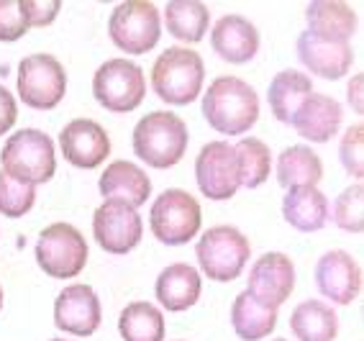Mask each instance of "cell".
Wrapping results in <instances>:
<instances>
[{
	"label": "cell",
	"instance_id": "29",
	"mask_svg": "<svg viewBox=\"0 0 364 341\" xmlns=\"http://www.w3.org/2000/svg\"><path fill=\"white\" fill-rule=\"evenodd\" d=\"M118 334L124 341H164V313L146 301L129 303L118 315Z\"/></svg>",
	"mask_w": 364,
	"mask_h": 341
},
{
	"label": "cell",
	"instance_id": "14",
	"mask_svg": "<svg viewBox=\"0 0 364 341\" xmlns=\"http://www.w3.org/2000/svg\"><path fill=\"white\" fill-rule=\"evenodd\" d=\"M295 290V264L282 251H267L249 269V288L247 293L259 303L277 308L293 296Z\"/></svg>",
	"mask_w": 364,
	"mask_h": 341
},
{
	"label": "cell",
	"instance_id": "26",
	"mask_svg": "<svg viewBox=\"0 0 364 341\" xmlns=\"http://www.w3.org/2000/svg\"><path fill=\"white\" fill-rule=\"evenodd\" d=\"M162 23L177 41L193 46L203 41V36L208 33L210 11L200 0H169L164 6Z\"/></svg>",
	"mask_w": 364,
	"mask_h": 341
},
{
	"label": "cell",
	"instance_id": "13",
	"mask_svg": "<svg viewBox=\"0 0 364 341\" xmlns=\"http://www.w3.org/2000/svg\"><path fill=\"white\" fill-rule=\"evenodd\" d=\"M59 151L77 170H95L111 154V136L98 121L75 119L59 131Z\"/></svg>",
	"mask_w": 364,
	"mask_h": 341
},
{
	"label": "cell",
	"instance_id": "5",
	"mask_svg": "<svg viewBox=\"0 0 364 341\" xmlns=\"http://www.w3.org/2000/svg\"><path fill=\"white\" fill-rule=\"evenodd\" d=\"M252 256L247 234L236 226H210L196 244L200 272L213 282H231L244 272Z\"/></svg>",
	"mask_w": 364,
	"mask_h": 341
},
{
	"label": "cell",
	"instance_id": "17",
	"mask_svg": "<svg viewBox=\"0 0 364 341\" xmlns=\"http://www.w3.org/2000/svg\"><path fill=\"white\" fill-rule=\"evenodd\" d=\"M298 60L308 72L323 80H341L354 65V49L349 41L323 39L311 31H303L295 41Z\"/></svg>",
	"mask_w": 364,
	"mask_h": 341
},
{
	"label": "cell",
	"instance_id": "34",
	"mask_svg": "<svg viewBox=\"0 0 364 341\" xmlns=\"http://www.w3.org/2000/svg\"><path fill=\"white\" fill-rule=\"evenodd\" d=\"M31 31L28 21L21 11V0H0V41H18Z\"/></svg>",
	"mask_w": 364,
	"mask_h": 341
},
{
	"label": "cell",
	"instance_id": "24",
	"mask_svg": "<svg viewBox=\"0 0 364 341\" xmlns=\"http://www.w3.org/2000/svg\"><path fill=\"white\" fill-rule=\"evenodd\" d=\"M274 175L277 183L285 190L293 188H318L323 178V162L311 146L295 144L280 151V157L274 162Z\"/></svg>",
	"mask_w": 364,
	"mask_h": 341
},
{
	"label": "cell",
	"instance_id": "3",
	"mask_svg": "<svg viewBox=\"0 0 364 341\" xmlns=\"http://www.w3.org/2000/svg\"><path fill=\"white\" fill-rule=\"evenodd\" d=\"M205 82L203 57L190 46H169L151 67V87L167 105L196 103Z\"/></svg>",
	"mask_w": 364,
	"mask_h": 341
},
{
	"label": "cell",
	"instance_id": "33",
	"mask_svg": "<svg viewBox=\"0 0 364 341\" xmlns=\"http://www.w3.org/2000/svg\"><path fill=\"white\" fill-rule=\"evenodd\" d=\"M338 159L344 164V172L357 183L364 178V126L354 124L349 126L338 144Z\"/></svg>",
	"mask_w": 364,
	"mask_h": 341
},
{
	"label": "cell",
	"instance_id": "39",
	"mask_svg": "<svg viewBox=\"0 0 364 341\" xmlns=\"http://www.w3.org/2000/svg\"><path fill=\"white\" fill-rule=\"evenodd\" d=\"M49 341H70V339H49Z\"/></svg>",
	"mask_w": 364,
	"mask_h": 341
},
{
	"label": "cell",
	"instance_id": "22",
	"mask_svg": "<svg viewBox=\"0 0 364 341\" xmlns=\"http://www.w3.org/2000/svg\"><path fill=\"white\" fill-rule=\"evenodd\" d=\"M282 218L295 231L313 234L328 223L331 205L321 188H293V190H285V197H282Z\"/></svg>",
	"mask_w": 364,
	"mask_h": 341
},
{
	"label": "cell",
	"instance_id": "20",
	"mask_svg": "<svg viewBox=\"0 0 364 341\" xmlns=\"http://www.w3.org/2000/svg\"><path fill=\"white\" fill-rule=\"evenodd\" d=\"M98 190L103 200H118L139 210V205L146 203L151 195V180L139 164L116 159L100 175Z\"/></svg>",
	"mask_w": 364,
	"mask_h": 341
},
{
	"label": "cell",
	"instance_id": "25",
	"mask_svg": "<svg viewBox=\"0 0 364 341\" xmlns=\"http://www.w3.org/2000/svg\"><path fill=\"white\" fill-rule=\"evenodd\" d=\"M313 92V82L306 72L300 70H280L274 75L269 87H267V100H269V111L280 124L290 126L293 116L303 105V100Z\"/></svg>",
	"mask_w": 364,
	"mask_h": 341
},
{
	"label": "cell",
	"instance_id": "28",
	"mask_svg": "<svg viewBox=\"0 0 364 341\" xmlns=\"http://www.w3.org/2000/svg\"><path fill=\"white\" fill-rule=\"evenodd\" d=\"M290 331L298 341H336L338 315L323 301H303L290 313Z\"/></svg>",
	"mask_w": 364,
	"mask_h": 341
},
{
	"label": "cell",
	"instance_id": "4",
	"mask_svg": "<svg viewBox=\"0 0 364 341\" xmlns=\"http://www.w3.org/2000/svg\"><path fill=\"white\" fill-rule=\"evenodd\" d=\"M3 172L28 185H44L57 172V154L49 134L39 129H21L8 139L0 151Z\"/></svg>",
	"mask_w": 364,
	"mask_h": 341
},
{
	"label": "cell",
	"instance_id": "38",
	"mask_svg": "<svg viewBox=\"0 0 364 341\" xmlns=\"http://www.w3.org/2000/svg\"><path fill=\"white\" fill-rule=\"evenodd\" d=\"M0 310H3V288H0Z\"/></svg>",
	"mask_w": 364,
	"mask_h": 341
},
{
	"label": "cell",
	"instance_id": "11",
	"mask_svg": "<svg viewBox=\"0 0 364 341\" xmlns=\"http://www.w3.org/2000/svg\"><path fill=\"white\" fill-rule=\"evenodd\" d=\"M92 237L108 254H129L144 237V221L136 208L118 200H103L92 213Z\"/></svg>",
	"mask_w": 364,
	"mask_h": 341
},
{
	"label": "cell",
	"instance_id": "6",
	"mask_svg": "<svg viewBox=\"0 0 364 341\" xmlns=\"http://www.w3.org/2000/svg\"><path fill=\"white\" fill-rule=\"evenodd\" d=\"M108 36L121 52L139 57L151 52L162 36V13L149 0H126L113 8Z\"/></svg>",
	"mask_w": 364,
	"mask_h": 341
},
{
	"label": "cell",
	"instance_id": "36",
	"mask_svg": "<svg viewBox=\"0 0 364 341\" xmlns=\"http://www.w3.org/2000/svg\"><path fill=\"white\" fill-rule=\"evenodd\" d=\"M18 121V103H16L14 92L0 85V136L8 134Z\"/></svg>",
	"mask_w": 364,
	"mask_h": 341
},
{
	"label": "cell",
	"instance_id": "15",
	"mask_svg": "<svg viewBox=\"0 0 364 341\" xmlns=\"http://www.w3.org/2000/svg\"><path fill=\"white\" fill-rule=\"evenodd\" d=\"M103 321L100 298L90 285H70L54 301V326L72 336H92Z\"/></svg>",
	"mask_w": 364,
	"mask_h": 341
},
{
	"label": "cell",
	"instance_id": "40",
	"mask_svg": "<svg viewBox=\"0 0 364 341\" xmlns=\"http://www.w3.org/2000/svg\"><path fill=\"white\" fill-rule=\"evenodd\" d=\"M272 341H287V339H272Z\"/></svg>",
	"mask_w": 364,
	"mask_h": 341
},
{
	"label": "cell",
	"instance_id": "2",
	"mask_svg": "<svg viewBox=\"0 0 364 341\" xmlns=\"http://www.w3.org/2000/svg\"><path fill=\"white\" fill-rule=\"evenodd\" d=\"M190 131L188 124L172 111H151L146 113L131 134L134 154L146 167L154 170H169L175 167L185 151H188Z\"/></svg>",
	"mask_w": 364,
	"mask_h": 341
},
{
	"label": "cell",
	"instance_id": "30",
	"mask_svg": "<svg viewBox=\"0 0 364 341\" xmlns=\"http://www.w3.org/2000/svg\"><path fill=\"white\" fill-rule=\"evenodd\" d=\"M236 154V170H239V188H259L269 180L272 172V151L269 146L257 136H244L234 146Z\"/></svg>",
	"mask_w": 364,
	"mask_h": 341
},
{
	"label": "cell",
	"instance_id": "16",
	"mask_svg": "<svg viewBox=\"0 0 364 341\" xmlns=\"http://www.w3.org/2000/svg\"><path fill=\"white\" fill-rule=\"evenodd\" d=\"M316 288L333 305H351L362 293V269L344 249L326 251L316 264Z\"/></svg>",
	"mask_w": 364,
	"mask_h": 341
},
{
	"label": "cell",
	"instance_id": "27",
	"mask_svg": "<svg viewBox=\"0 0 364 341\" xmlns=\"http://www.w3.org/2000/svg\"><path fill=\"white\" fill-rule=\"evenodd\" d=\"M277 313H280L277 308H269L244 290L236 296L234 305H231V326H234L239 339L262 341L277 326Z\"/></svg>",
	"mask_w": 364,
	"mask_h": 341
},
{
	"label": "cell",
	"instance_id": "8",
	"mask_svg": "<svg viewBox=\"0 0 364 341\" xmlns=\"http://www.w3.org/2000/svg\"><path fill=\"white\" fill-rule=\"evenodd\" d=\"M36 262L46 275L54 280H72L87 264L90 247L85 242L82 231L72 223H52L36 239L33 247Z\"/></svg>",
	"mask_w": 364,
	"mask_h": 341
},
{
	"label": "cell",
	"instance_id": "19",
	"mask_svg": "<svg viewBox=\"0 0 364 341\" xmlns=\"http://www.w3.org/2000/svg\"><path fill=\"white\" fill-rule=\"evenodd\" d=\"M341 121H344L341 103L336 98H331V95L313 90L303 100V105L293 116V124L290 126L311 144H326V141H331L338 134Z\"/></svg>",
	"mask_w": 364,
	"mask_h": 341
},
{
	"label": "cell",
	"instance_id": "31",
	"mask_svg": "<svg viewBox=\"0 0 364 341\" xmlns=\"http://www.w3.org/2000/svg\"><path fill=\"white\" fill-rule=\"evenodd\" d=\"M333 223L341 231L349 234H362L364 231V188L362 183L349 185L341 195L333 200Z\"/></svg>",
	"mask_w": 364,
	"mask_h": 341
},
{
	"label": "cell",
	"instance_id": "21",
	"mask_svg": "<svg viewBox=\"0 0 364 341\" xmlns=\"http://www.w3.org/2000/svg\"><path fill=\"white\" fill-rule=\"evenodd\" d=\"M203 277L196 267L188 262H175L164 267L154 282V296L164 310L169 313H182L193 308L200 301Z\"/></svg>",
	"mask_w": 364,
	"mask_h": 341
},
{
	"label": "cell",
	"instance_id": "18",
	"mask_svg": "<svg viewBox=\"0 0 364 341\" xmlns=\"http://www.w3.org/2000/svg\"><path fill=\"white\" fill-rule=\"evenodd\" d=\"M210 46L228 65H247L259 52V31L239 13H226L210 28Z\"/></svg>",
	"mask_w": 364,
	"mask_h": 341
},
{
	"label": "cell",
	"instance_id": "12",
	"mask_svg": "<svg viewBox=\"0 0 364 341\" xmlns=\"http://www.w3.org/2000/svg\"><path fill=\"white\" fill-rule=\"evenodd\" d=\"M196 183L208 200H231L239 193L234 146L226 141H208L203 146L196 157Z\"/></svg>",
	"mask_w": 364,
	"mask_h": 341
},
{
	"label": "cell",
	"instance_id": "10",
	"mask_svg": "<svg viewBox=\"0 0 364 341\" xmlns=\"http://www.w3.org/2000/svg\"><path fill=\"white\" fill-rule=\"evenodd\" d=\"M18 98L33 111H52L67 95V72L54 54H28L18 65Z\"/></svg>",
	"mask_w": 364,
	"mask_h": 341
},
{
	"label": "cell",
	"instance_id": "23",
	"mask_svg": "<svg viewBox=\"0 0 364 341\" xmlns=\"http://www.w3.org/2000/svg\"><path fill=\"white\" fill-rule=\"evenodd\" d=\"M306 31L336 41H349L359 28L357 11L341 0H313L306 8Z\"/></svg>",
	"mask_w": 364,
	"mask_h": 341
},
{
	"label": "cell",
	"instance_id": "1",
	"mask_svg": "<svg viewBox=\"0 0 364 341\" xmlns=\"http://www.w3.org/2000/svg\"><path fill=\"white\" fill-rule=\"evenodd\" d=\"M203 119L213 131L241 136L259 121V95L241 77L221 75L203 92Z\"/></svg>",
	"mask_w": 364,
	"mask_h": 341
},
{
	"label": "cell",
	"instance_id": "9",
	"mask_svg": "<svg viewBox=\"0 0 364 341\" xmlns=\"http://www.w3.org/2000/svg\"><path fill=\"white\" fill-rule=\"evenodd\" d=\"M92 98L111 113H131L146 98V75L131 60H108L92 75Z\"/></svg>",
	"mask_w": 364,
	"mask_h": 341
},
{
	"label": "cell",
	"instance_id": "32",
	"mask_svg": "<svg viewBox=\"0 0 364 341\" xmlns=\"http://www.w3.org/2000/svg\"><path fill=\"white\" fill-rule=\"evenodd\" d=\"M36 203V188L11 178L0 170V213L6 218H21Z\"/></svg>",
	"mask_w": 364,
	"mask_h": 341
},
{
	"label": "cell",
	"instance_id": "37",
	"mask_svg": "<svg viewBox=\"0 0 364 341\" xmlns=\"http://www.w3.org/2000/svg\"><path fill=\"white\" fill-rule=\"evenodd\" d=\"M362 87H364V77L362 75H354V77L349 80V85H346V100H349L351 111L357 113V116H362L364 113V95H362Z\"/></svg>",
	"mask_w": 364,
	"mask_h": 341
},
{
	"label": "cell",
	"instance_id": "35",
	"mask_svg": "<svg viewBox=\"0 0 364 341\" xmlns=\"http://www.w3.org/2000/svg\"><path fill=\"white\" fill-rule=\"evenodd\" d=\"M21 11L26 16L28 28H44L52 26L57 13L62 11L59 0H21Z\"/></svg>",
	"mask_w": 364,
	"mask_h": 341
},
{
	"label": "cell",
	"instance_id": "7",
	"mask_svg": "<svg viewBox=\"0 0 364 341\" xmlns=\"http://www.w3.org/2000/svg\"><path fill=\"white\" fill-rule=\"evenodd\" d=\"M203 213L196 195L180 188L159 193L149 210V229L164 247H182L193 242L200 231Z\"/></svg>",
	"mask_w": 364,
	"mask_h": 341
}]
</instances>
